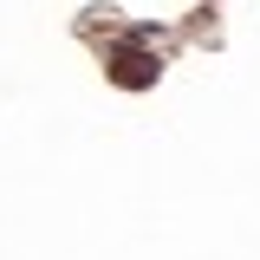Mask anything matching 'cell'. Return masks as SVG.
<instances>
[{
  "instance_id": "1",
  "label": "cell",
  "mask_w": 260,
  "mask_h": 260,
  "mask_svg": "<svg viewBox=\"0 0 260 260\" xmlns=\"http://www.w3.org/2000/svg\"><path fill=\"white\" fill-rule=\"evenodd\" d=\"M156 52H143V46H111V78L124 85V91H143V85H156Z\"/></svg>"
}]
</instances>
